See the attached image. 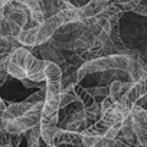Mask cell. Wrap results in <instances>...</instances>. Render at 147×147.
Instances as JSON below:
<instances>
[{
	"instance_id": "11",
	"label": "cell",
	"mask_w": 147,
	"mask_h": 147,
	"mask_svg": "<svg viewBox=\"0 0 147 147\" xmlns=\"http://www.w3.org/2000/svg\"><path fill=\"white\" fill-rule=\"evenodd\" d=\"M121 85H123V81H118V80H115L110 84V97L114 100V102L123 97L121 95Z\"/></svg>"
},
{
	"instance_id": "13",
	"label": "cell",
	"mask_w": 147,
	"mask_h": 147,
	"mask_svg": "<svg viewBox=\"0 0 147 147\" xmlns=\"http://www.w3.org/2000/svg\"><path fill=\"white\" fill-rule=\"evenodd\" d=\"M100 105H101V113L104 114L105 111H108L110 108H113V105H114V100H113L111 97H107V98H104V100L100 102Z\"/></svg>"
},
{
	"instance_id": "16",
	"label": "cell",
	"mask_w": 147,
	"mask_h": 147,
	"mask_svg": "<svg viewBox=\"0 0 147 147\" xmlns=\"http://www.w3.org/2000/svg\"><path fill=\"white\" fill-rule=\"evenodd\" d=\"M110 147H131V146H128V144H125L124 141L115 138V140H111V146H110Z\"/></svg>"
},
{
	"instance_id": "20",
	"label": "cell",
	"mask_w": 147,
	"mask_h": 147,
	"mask_svg": "<svg viewBox=\"0 0 147 147\" xmlns=\"http://www.w3.org/2000/svg\"><path fill=\"white\" fill-rule=\"evenodd\" d=\"M6 5H7V2H6V0H0V10H3Z\"/></svg>"
},
{
	"instance_id": "23",
	"label": "cell",
	"mask_w": 147,
	"mask_h": 147,
	"mask_svg": "<svg viewBox=\"0 0 147 147\" xmlns=\"http://www.w3.org/2000/svg\"><path fill=\"white\" fill-rule=\"evenodd\" d=\"M133 2H134L136 5H141V3H143V0H133Z\"/></svg>"
},
{
	"instance_id": "3",
	"label": "cell",
	"mask_w": 147,
	"mask_h": 147,
	"mask_svg": "<svg viewBox=\"0 0 147 147\" xmlns=\"http://www.w3.org/2000/svg\"><path fill=\"white\" fill-rule=\"evenodd\" d=\"M59 128V117L58 114L51 117V118H40V140L52 146V140L55 133Z\"/></svg>"
},
{
	"instance_id": "12",
	"label": "cell",
	"mask_w": 147,
	"mask_h": 147,
	"mask_svg": "<svg viewBox=\"0 0 147 147\" xmlns=\"http://www.w3.org/2000/svg\"><path fill=\"white\" fill-rule=\"evenodd\" d=\"M7 23H9V29H10V35L13 36V38H19V35L22 33V30H23V28H20L19 25H16L15 22H9L7 20Z\"/></svg>"
},
{
	"instance_id": "10",
	"label": "cell",
	"mask_w": 147,
	"mask_h": 147,
	"mask_svg": "<svg viewBox=\"0 0 147 147\" xmlns=\"http://www.w3.org/2000/svg\"><path fill=\"white\" fill-rule=\"evenodd\" d=\"M7 74H9L12 78L19 80V81H22V80H25V78L28 77V75H26V71L22 69L19 65H16V63L12 62V61L7 62Z\"/></svg>"
},
{
	"instance_id": "19",
	"label": "cell",
	"mask_w": 147,
	"mask_h": 147,
	"mask_svg": "<svg viewBox=\"0 0 147 147\" xmlns=\"http://www.w3.org/2000/svg\"><path fill=\"white\" fill-rule=\"evenodd\" d=\"M3 20H5V12H3V10H0V28H2Z\"/></svg>"
},
{
	"instance_id": "17",
	"label": "cell",
	"mask_w": 147,
	"mask_h": 147,
	"mask_svg": "<svg viewBox=\"0 0 147 147\" xmlns=\"http://www.w3.org/2000/svg\"><path fill=\"white\" fill-rule=\"evenodd\" d=\"M6 124H7V118L3 115V113L0 111V131L6 130Z\"/></svg>"
},
{
	"instance_id": "15",
	"label": "cell",
	"mask_w": 147,
	"mask_h": 147,
	"mask_svg": "<svg viewBox=\"0 0 147 147\" xmlns=\"http://www.w3.org/2000/svg\"><path fill=\"white\" fill-rule=\"evenodd\" d=\"M134 12H136L137 15L147 16V6H144V5H137V7L134 9Z\"/></svg>"
},
{
	"instance_id": "22",
	"label": "cell",
	"mask_w": 147,
	"mask_h": 147,
	"mask_svg": "<svg viewBox=\"0 0 147 147\" xmlns=\"http://www.w3.org/2000/svg\"><path fill=\"white\" fill-rule=\"evenodd\" d=\"M127 2H128V0H115L117 5H123V3H127Z\"/></svg>"
},
{
	"instance_id": "6",
	"label": "cell",
	"mask_w": 147,
	"mask_h": 147,
	"mask_svg": "<svg viewBox=\"0 0 147 147\" xmlns=\"http://www.w3.org/2000/svg\"><path fill=\"white\" fill-rule=\"evenodd\" d=\"M35 104H30L28 101H22V102H12V104H7L3 115L10 120V118H18V117H22L23 114H26Z\"/></svg>"
},
{
	"instance_id": "5",
	"label": "cell",
	"mask_w": 147,
	"mask_h": 147,
	"mask_svg": "<svg viewBox=\"0 0 147 147\" xmlns=\"http://www.w3.org/2000/svg\"><path fill=\"white\" fill-rule=\"evenodd\" d=\"M35 55L28 49V48H25V46H20V48H16L13 52H10V55H9V61H12V62H15L16 65H19L22 69H25V71H28L29 69V66L32 65V62L35 61Z\"/></svg>"
},
{
	"instance_id": "1",
	"label": "cell",
	"mask_w": 147,
	"mask_h": 147,
	"mask_svg": "<svg viewBox=\"0 0 147 147\" xmlns=\"http://www.w3.org/2000/svg\"><path fill=\"white\" fill-rule=\"evenodd\" d=\"M46 75V98L43 104L42 118H51L59 111V97H61V80L62 68L55 62H48L45 68Z\"/></svg>"
},
{
	"instance_id": "2",
	"label": "cell",
	"mask_w": 147,
	"mask_h": 147,
	"mask_svg": "<svg viewBox=\"0 0 147 147\" xmlns=\"http://www.w3.org/2000/svg\"><path fill=\"white\" fill-rule=\"evenodd\" d=\"M39 48V53L40 56L45 59V61H49V62H55L58 65H62L65 63V58H63V53L61 52V49H58V46L49 39L40 45H38Z\"/></svg>"
},
{
	"instance_id": "24",
	"label": "cell",
	"mask_w": 147,
	"mask_h": 147,
	"mask_svg": "<svg viewBox=\"0 0 147 147\" xmlns=\"http://www.w3.org/2000/svg\"><path fill=\"white\" fill-rule=\"evenodd\" d=\"M45 147H53V146H48V144H45Z\"/></svg>"
},
{
	"instance_id": "9",
	"label": "cell",
	"mask_w": 147,
	"mask_h": 147,
	"mask_svg": "<svg viewBox=\"0 0 147 147\" xmlns=\"http://www.w3.org/2000/svg\"><path fill=\"white\" fill-rule=\"evenodd\" d=\"M133 131L140 144L147 147V123H136L133 121Z\"/></svg>"
},
{
	"instance_id": "21",
	"label": "cell",
	"mask_w": 147,
	"mask_h": 147,
	"mask_svg": "<svg viewBox=\"0 0 147 147\" xmlns=\"http://www.w3.org/2000/svg\"><path fill=\"white\" fill-rule=\"evenodd\" d=\"M29 147H40V140L39 141H36V143H33L32 146H29Z\"/></svg>"
},
{
	"instance_id": "7",
	"label": "cell",
	"mask_w": 147,
	"mask_h": 147,
	"mask_svg": "<svg viewBox=\"0 0 147 147\" xmlns=\"http://www.w3.org/2000/svg\"><path fill=\"white\" fill-rule=\"evenodd\" d=\"M127 72L130 75L131 82H141V81H144L147 78V72L143 69V61L141 59H138V61L130 59Z\"/></svg>"
},
{
	"instance_id": "4",
	"label": "cell",
	"mask_w": 147,
	"mask_h": 147,
	"mask_svg": "<svg viewBox=\"0 0 147 147\" xmlns=\"http://www.w3.org/2000/svg\"><path fill=\"white\" fill-rule=\"evenodd\" d=\"M111 0H91L90 3H87L84 7L78 9V15H80V20L88 19V18H95L100 13L104 12V9L110 5Z\"/></svg>"
},
{
	"instance_id": "14",
	"label": "cell",
	"mask_w": 147,
	"mask_h": 147,
	"mask_svg": "<svg viewBox=\"0 0 147 147\" xmlns=\"http://www.w3.org/2000/svg\"><path fill=\"white\" fill-rule=\"evenodd\" d=\"M10 144V133H7L6 130L0 131V147H5Z\"/></svg>"
},
{
	"instance_id": "18",
	"label": "cell",
	"mask_w": 147,
	"mask_h": 147,
	"mask_svg": "<svg viewBox=\"0 0 147 147\" xmlns=\"http://www.w3.org/2000/svg\"><path fill=\"white\" fill-rule=\"evenodd\" d=\"M6 107H7V104H6V101H5L3 98H0V111H2V113H5V110H6Z\"/></svg>"
},
{
	"instance_id": "8",
	"label": "cell",
	"mask_w": 147,
	"mask_h": 147,
	"mask_svg": "<svg viewBox=\"0 0 147 147\" xmlns=\"http://www.w3.org/2000/svg\"><path fill=\"white\" fill-rule=\"evenodd\" d=\"M38 32H39V26L30 28V29H23L22 33L19 35L18 40L20 42L22 46L29 48V46H36V38H38Z\"/></svg>"
}]
</instances>
